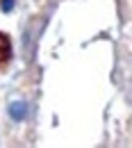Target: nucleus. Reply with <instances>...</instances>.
I'll list each match as a JSON object with an SVG mask.
<instances>
[{"mask_svg": "<svg viewBox=\"0 0 132 148\" xmlns=\"http://www.w3.org/2000/svg\"><path fill=\"white\" fill-rule=\"evenodd\" d=\"M9 116H12L14 121H23V119L27 116V105L21 103V100L12 103V105H9Z\"/></svg>", "mask_w": 132, "mask_h": 148, "instance_id": "nucleus-1", "label": "nucleus"}, {"mask_svg": "<svg viewBox=\"0 0 132 148\" xmlns=\"http://www.w3.org/2000/svg\"><path fill=\"white\" fill-rule=\"evenodd\" d=\"M12 55V41L7 34H0V62H7Z\"/></svg>", "mask_w": 132, "mask_h": 148, "instance_id": "nucleus-2", "label": "nucleus"}, {"mask_svg": "<svg viewBox=\"0 0 132 148\" xmlns=\"http://www.w3.org/2000/svg\"><path fill=\"white\" fill-rule=\"evenodd\" d=\"M14 5H16V0H0L2 12H12V9H14Z\"/></svg>", "mask_w": 132, "mask_h": 148, "instance_id": "nucleus-3", "label": "nucleus"}]
</instances>
